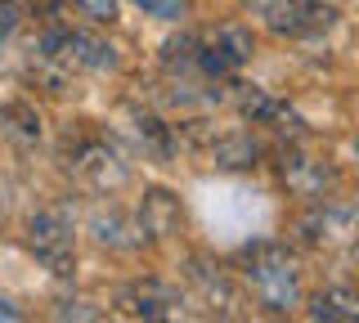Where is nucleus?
I'll return each mask as SVG.
<instances>
[{
	"label": "nucleus",
	"instance_id": "obj_20",
	"mask_svg": "<svg viewBox=\"0 0 359 323\" xmlns=\"http://www.w3.org/2000/svg\"><path fill=\"white\" fill-rule=\"evenodd\" d=\"M76 5H81L95 23H112V18H117V0H76Z\"/></svg>",
	"mask_w": 359,
	"mask_h": 323
},
{
	"label": "nucleus",
	"instance_id": "obj_18",
	"mask_svg": "<svg viewBox=\"0 0 359 323\" xmlns=\"http://www.w3.org/2000/svg\"><path fill=\"white\" fill-rule=\"evenodd\" d=\"M149 18H162V23H180L184 18V5L189 0H135Z\"/></svg>",
	"mask_w": 359,
	"mask_h": 323
},
{
	"label": "nucleus",
	"instance_id": "obj_9",
	"mask_svg": "<svg viewBox=\"0 0 359 323\" xmlns=\"http://www.w3.org/2000/svg\"><path fill=\"white\" fill-rule=\"evenodd\" d=\"M265 23L274 36L287 41H306V36H323L337 23V9L323 0H269L265 5Z\"/></svg>",
	"mask_w": 359,
	"mask_h": 323
},
{
	"label": "nucleus",
	"instance_id": "obj_12",
	"mask_svg": "<svg viewBox=\"0 0 359 323\" xmlns=\"http://www.w3.org/2000/svg\"><path fill=\"white\" fill-rule=\"evenodd\" d=\"M135 225H140L144 238H175V233L184 229V207H180V198L166 193V188H149V193L140 198Z\"/></svg>",
	"mask_w": 359,
	"mask_h": 323
},
{
	"label": "nucleus",
	"instance_id": "obj_11",
	"mask_svg": "<svg viewBox=\"0 0 359 323\" xmlns=\"http://www.w3.org/2000/svg\"><path fill=\"white\" fill-rule=\"evenodd\" d=\"M229 99H233V108H238V117H247L252 126H269V130H278V135H287V130L301 126V117L292 113L283 99H274L269 90H261V85H252V81H229Z\"/></svg>",
	"mask_w": 359,
	"mask_h": 323
},
{
	"label": "nucleus",
	"instance_id": "obj_5",
	"mask_svg": "<svg viewBox=\"0 0 359 323\" xmlns=\"http://www.w3.org/2000/svg\"><path fill=\"white\" fill-rule=\"evenodd\" d=\"M36 54L63 63L67 72H112L117 68V50L104 36L86 27H67V23H50L36 41Z\"/></svg>",
	"mask_w": 359,
	"mask_h": 323
},
{
	"label": "nucleus",
	"instance_id": "obj_21",
	"mask_svg": "<svg viewBox=\"0 0 359 323\" xmlns=\"http://www.w3.org/2000/svg\"><path fill=\"white\" fill-rule=\"evenodd\" d=\"M18 319H22V310L9 296H0V323H18Z\"/></svg>",
	"mask_w": 359,
	"mask_h": 323
},
{
	"label": "nucleus",
	"instance_id": "obj_2",
	"mask_svg": "<svg viewBox=\"0 0 359 323\" xmlns=\"http://www.w3.org/2000/svg\"><path fill=\"white\" fill-rule=\"evenodd\" d=\"M59 158H63L67 171H72V180L81 188H90V193H99V198L117 193V188L130 180V166L121 162V153L112 149V139L104 130H95L90 121H72V126L63 130Z\"/></svg>",
	"mask_w": 359,
	"mask_h": 323
},
{
	"label": "nucleus",
	"instance_id": "obj_8",
	"mask_svg": "<svg viewBox=\"0 0 359 323\" xmlns=\"http://www.w3.org/2000/svg\"><path fill=\"white\" fill-rule=\"evenodd\" d=\"M112 305H117V315L144 319V323H166V319L189 315L184 292L171 287V283H162V278H130V283H121L117 292H112Z\"/></svg>",
	"mask_w": 359,
	"mask_h": 323
},
{
	"label": "nucleus",
	"instance_id": "obj_3",
	"mask_svg": "<svg viewBox=\"0 0 359 323\" xmlns=\"http://www.w3.org/2000/svg\"><path fill=\"white\" fill-rule=\"evenodd\" d=\"M175 130H180V144L194 149L198 158L207 166H216V171H252V166H261V158H265V144L243 126L216 130L211 121H180Z\"/></svg>",
	"mask_w": 359,
	"mask_h": 323
},
{
	"label": "nucleus",
	"instance_id": "obj_16",
	"mask_svg": "<svg viewBox=\"0 0 359 323\" xmlns=\"http://www.w3.org/2000/svg\"><path fill=\"white\" fill-rule=\"evenodd\" d=\"M130 126H135V139H140L149 153L175 158V149H180V130L175 126H166V121L153 117V113H130Z\"/></svg>",
	"mask_w": 359,
	"mask_h": 323
},
{
	"label": "nucleus",
	"instance_id": "obj_7",
	"mask_svg": "<svg viewBox=\"0 0 359 323\" xmlns=\"http://www.w3.org/2000/svg\"><path fill=\"white\" fill-rule=\"evenodd\" d=\"M252 54H256L252 32L243 23H220L194 36V72H202L207 81H220V76H233L243 63H252Z\"/></svg>",
	"mask_w": 359,
	"mask_h": 323
},
{
	"label": "nucleus",
	"instance_id": "obj_10",
	"mask_svg": "<svg viewBox=\"0 0 359 323\" xmlns=\"http://www.w3.org/2000/svg\"><path fill=\"white\" fill-rule=\"evenodd\" d=\"M314 211L306 220L297 225L301 233V242L314 252H341V247H351L355 242V207H346V202H310Z\"/></svg>",
	"mask_w": 359,
	"mask_h": 323
},
{
	"label": "nucleus",
	"instance_id": "obj_6",
	"mask_svg": "<svg viewBox=\"0 0 359 323\" xmlns=\"http://www.w3.org/2000/svg\"><path fill=\"white\" fill-rule=\"evenodd\" d=\"M274 171H278V184H283L292 198H301V202H328L337 188H341L337 162L319 158V153H306V149H297V144L278 149Z\"/></svg>",
	"mask_w": 359,
	"mask_h": 323
},
{
	"label": "nucleus",
	"instance_id": "obj_14",
	"mask_svg": "<svg viewBox=\"0 0 359 323\" xmlns=\"http://www.w3.org/2000/svg\"><path fill=\"white\" fill-rule=\"evenodd\" d=\"M306 315L319 319V323H355L359 319V296H355V287L332 283V287H323V292L310 296Z\"/></svg>",
	"mask_w": 359,
	"mask_h": 323
},
{
	"label": "nucleus",
	"instance_id": "obj_15",
	"mask_svg": "<svg viewBox=\"0 0 359 323\" xmlns=\"http://www.w3.org/2000/svg\"><path fill=\"white\" fill-rule=\"evenodd\" d=\"M0 135L14 139L18 149H36L41 144V113L27 99H9V104L0 108Z\"/></svg>",
	"mask_w": 359,
	"mask_h": 323
},
{
	"label": "nucleus",
	"instance_id": "obj_4",
	"mask_svg": "<svg viewBox=\"0 0 359 323\" xmlns=\"http://www.w3.org/2000/svg\"><path fill=\"white\" fill-rule=\"evenodd\" d=\"M22 242L36 256V265H45L54 278H72V270H76V225L63 207L32 211L27 225H22Z\"/></svg>",
	"mask_w": 359,
	"mask_h": 323
},
{
	"label": "nucleus",
	"instance_id": "obj_19",
	"mask_svg": "<svg viewBox=\"0 0 359 323\" xmlns=\"http://www.w3.org/2000/svg\"><path fill=\"white\" fill-rule=\"evenodd\" d=\"M18 23H22V9H18V0H0V46H5V41L18 32Z\"/></svg>",
	"mask_w": 359,
	"mask_h": 323
},
{
	"label": "nucleus",
	"instance_id": "obj_13",
	"mask_svg": "<svg viewBox=\"0 0 359 323\" xmlns=\"http://www.w3.org/2000/svg\"><path fill=\"white\" fill-rule=\"evenodd\" d=\"M184 274H189V283L198 287L202 301H207L216 315H229V319L243 315V310H238V305H243V292L233 287V278L224 274L220 265H207V261H198V256H194V261L184 265Z\"/></svg>",
	"mask_w": 359,
	"mask_h": 323
},
{
	"label": "nucleus",
	"instance_id": "obj_1",
	"mask_svg": "<svg viewBox=\"0 0 359 323\" xmlns=\"http://www.w3.org/2000/svg\"><path fill=\"white\" fill-rule=\"evenodd\" d=\"M238 274L247 278L256 305H265L269 315H292L301 305V270L283 242L274 238L247 242L238 252Z\"/></svg>",
	"mask_w": 359,
	"mask_h": 323
},
{
	"label": "nucleus",
	"instance_id": "obj_17",
	"mask_svg": "<svg viewBox=\"0 0 359 323\" xmlns=\"http://www.w3.org/2000/svg\"><path fill=\"white\" fill-rule=\"evenodd\" d=\"M95 238L104 242V247H121V252H135L144 242V233H140V225H135V220H126L121 216V211H99L95 216Z\"/></svg>",
	"mask_w": 359,
	"mask_h": 323
}]
</instances>
